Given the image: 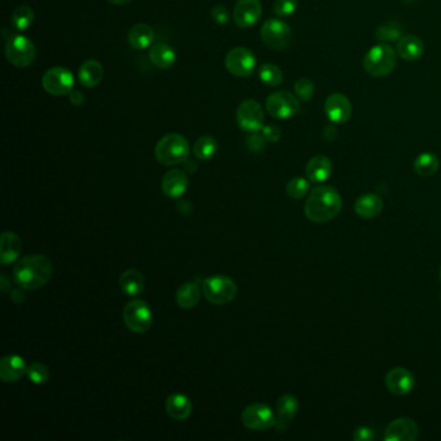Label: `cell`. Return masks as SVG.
<instances>
[{"instance_id":"cell-11","label":"cell","mask_w":441,"mask_h":441,"mask_svg":"<svg viewBox=\"0 0 441 441\" xmlns=\"http://www.w3.org/2000/svg\"><path fill=\"white\" fill-rule=\"evenodd\" d=\"M76 79L67 67H55L48 69L42 78V86L52 96H65L74 89Z\"/></svg>"},{"instance_id":"cell-10","label":"cell","mask_w":441,"mask_h":441,"mask_svg":"<svg viewBox=\"0 0 441 441\" xmlns=\"http://www.w3.org/2000/svg\"><path fill=\"white\" fill-rule=\"evenodd\" d=\"M260 36L267 47L281 51L291 43L293 30L285 21L278 19H271L263 23L260 29Z\"/></svg>"},{"instance_id":"cell-41","label":"cell","mask_w":441,"mask_h":441,"mask_svg":"<svg viewBox=\"0 0 441 441\" xmlns=\"http://www.w3.org/2000/svg\"><path fill=\"white\" fill-rule=\"evenodd\" d=\"M211 16L214 23L218 25H225L229 23V11L225 5H215L211 11Z\"/></svg>"},{"instance_id":"cell-5","label":"cell","mask_w":441,"mask_h":441,"mask_svg":"<svg viewBox=\"0 0 441 441\" xmlns=\"http://www.w3.org/2000/svg\"><path fill=\"white\" fill-rule=\"evenodd\" d=\"M238 287L231 277L224 275H215L209 277L203 281L202 293L203 297L207 302L216 304V306H224L231 303L237 295Z\"/></svg>"},{"instance_id":"cell-48","label":"cell","mask_w":441,"mask_h":441,"mask_svg":"<svg viewBox=\"0 0 441 441\" xmlns=\"http://www.w3.org/2000/svg\"><path fill=\"white\" fill-rule=\"evenodd\" d=\"M111 4H114V5H124L127 3H130L131 0H108Z\"/></svg>"},{"instance_id":"cell-28","label":"cell","mask_w":441,"mask_h":441,"mask_svg":"<svg viewBox=\"0 0 441 441\" xmlns=\"http://www.w3.org/2000/svg\"><path fill=\"white\" fill-rule=\"evenodd\" d=\"M149 60L158 69H170L177 63V52L171 45L155 43L150 47Z\"/></svg>"},{"instance_id":"cell-20","label":"cell","mask_w":441,"mask_h":441,"mask_svg":"<svg viewBox=\"0 0 441 441\" xmlns=\"http://www.w3.org/2000/svg\"><path fill=\"white\" fill-rule=\"evenodd\" d=\"M188 175L179 168L170 170L162 179V192L170 199H180L188 189Z\"/></svg>"},{"instance_id":"cell-8","label":"cell","mask_w":441,"mask_h":441,"mask_svg":"<svg viewBox=\"0 0 441 441\" xmlns=\"http://www.w3.org/2000/svg\"><path fill=\"white\" fill-rule=\"evenodd\" d=\"M265 109L276 120H289L300 111L299 99L289 91H277L265 100Z\"/></svg>"},{"instance_id":"cell-30","label":"cell","mask_w":441,"mask_h":441,"mask_svg":"<svg viewBox=\"0 0 441 441\" xmlns=\"http://www.w3.org/2000/svg\"><path fill=\"white\" fill-rule=\"evenodd\" d=\"M201 290L196 282H185L177 289V303L183 309L194 308L199 304Z\"/></svg>"},{"instance_id":"cell-45","label":"cell","mask_w":441,"mask_h":441,"mask_svg":"<svg viewBox=\"0 0 441 441\" xmlns=\"http://www.w3.org/2000/svg\"><path fill=\"white\" fill-rule=\"evenodd\" d=\"M337 135H338V130L335 128V126L332 124H329L324 128V137L329 142H332L334 139H337Z\"/></svg>"},{"instance_id":"cell-2","label":"cell","mask_w":441,"mask_h":441,"mask_svg":"<svg viewBox=\"0 0 441 441\" xmlns=\"http://www.w3.org/2000/svg\"><path fill=\"white\" fill-rule=\"evenodd\" d=\"M342 199L335 188L316 187L309 193L304 205V214L313 223L330 221L341 212Z\"/></svg>"},{"instance_id":"cell-13","label":"cell","mask_w":441,"mask_h":441,"mask_svg":"<svg viewBox=\"0 0 441 441\" xmlns=\"http://www.w3.org/2000/svg\"><path fill=\"white\" fill-rule=\"evenodd\" d=\"M227 70L238 78L250 77L256 69V57L254 52L245 47H236L225 56Z\"/></svg>"},{"instance_id":"cell-27","label":"cell","mask_w":441,"mask_h":441,"mask_svg":"<svg viewBox=\"0 0 441 441\" xmlns=\"http://www.w3.org/2000/svg\"><path fill=\"white\" fill-rule=\"evenodd\" d=\"M120 286H121L122 293L126 294L127 297L135 298L140 295L145 287V278L143 273L135 268L124 271L120 278Z\"/></svg>"},{"instance_id":"cell-26","label":"cell","mask_w":441,"mask_h":441,"mask_svg":"<svg viewBox=\"0 0 441 441\" xmlns=\"http://www.w3.org/2000/svg\"><path fill=\"white\" fill-rule=\"evenodd\" d=\"M155 30L148 23H136L128 32V43L133 49L143 51L153 45Z\"/></svg>"},{"instance_id":"cell-9","label":"cell","mask_w":441,"mask_h":441,"mask_svg":"<svg viewBox=\"0 0 441 441\" xmlns=\"http://www.w3.org/2000/svg\"><path fill=\"white\" fill-rule=\"evenodd\" d=\"M236 121L243 133H259L264 127V111L256 100H245L237 109Z\"/></svg>"},{"instance_id":"cell-44","label":"cell","mask_w":441,"mask_h":441,"mask_svg":"<svg viewBox=\"0 0 441 441\" xmlns=\"http://www.w3.org/2000/svg\"><path fill=\"white\" fill-rule=\"evenodd\" d=\"M67 96H69L70 102H71L73 105H76V106L83 105V104H84V101H86V99H84V95H83L80 91H74V89H73Z\"/></svg>"},{"instance_id":"cell-32","label":"cell","mask_w":441,"mask_h":441,"mask_svg":"<svg viewBox=\"0 0 441 441\" xmlns=\"http://www.w3.org/2000/svg\"><path fill=\"white\" fill-rule=\"evenodd\" d=\"M192 152L201 161H209L218 153V142L212 136H201L193 145Z\"/></svg>"},{"instance_id":"cell-38","label":"cell","mask_w":441,"mask_h":441,"mask_svg":"<svg viewBox=\"0 0 441 441\" xmlns=\"http://www.w3.org/2000/svg\"><path fill=\"white\" fill-rule=\"evenodd\" d=\"M295 96L303 102H308L315 95V84L308 78H300L294 84Z\"/></svg>"},{"instance_id":"cell-22","label":"cell","mask_w":441,"mask_h":441,"mask_svg":"<svg viewBox=\"0 0 441 441\" xmlns=\"http://www.w3.org/2000/svg\"><path fill=\"white\" fill-rule=\"evenodd\" d=\"M397 55L405 61H417L425 54L423 41L416 35H404L397 41Z\"/></svg>"},{"instance_id":"cell-1","label":"cell","mask_w":441,"mask_h":441,"mask_svg":"<svg viewBox=\"0 0 441 441\" xmlns=\"http://www.w3.org/2000/svg\"><path fill=\"white\" fill-rule=\"evenodd\" d=\"M52 276V263L45 255L25 256L13 268V277L25 290H38L45 286Z\"/></svg>"},{"instance_id":"cell-43","label":"cell","mask_w":441,"mask_h":441,"mask_svg":"<svg viewBox=\"0 0 441 441\" xmlns=\"http://www.w3.org/2000/svg\"><path fill=\"white\" fill-rule=\"evenodd\" d=\"M374 439V432L370 427H359L353 432V440L356 441H370Z\"/></svg>"},{"instance_id":"cell-33","label":"cell","mask_w":441,"mask_h":441,"mask_svg":"<svg viewBox=\"0 0 441 441\" xmlns=\"http://www.w3.org/2000/svg\"><path fill=\"white\" fill-rule=\"evenodd\" d=\"M34 11L27 7V5H20L17 7L11 16V25L12 27L16 32H26L32 27L34 23Z\"/></svg>"},{"instance_id":"cell-34","label":"cell","mask_w":441,"mask_h":441,"mask_svg":"<svg viewBox=\"0 0 441 441\" xmlns=\"http://www.w3.org/2000/svg\"><path fill=\"white\" fill-rule=\"evenodd\" d=\"M259 79L268 87H277L284 82V73L275 64H263L259 67Z\"/></svg>"},{"instance_id":"cell-4","label":"cell","mask_w":441,"mask_h":441,"mask_svg":"<svg viewBox=\"0 0 441 441\" xmlns=\"http://www.w3.org/2000/svg\"><path fill=\"white\" fill-rule=\"evenodd\" d=\"M397 56L396 49L387 43L374 45L365 55L364 70L372 77H387L396 67Z\"/></svg>"},{"instance_id":"cell-39","label":"cell","mask_w":441,"mask_h":441,"mask_svg":"<svg viewBox=\"0 0 441 441\" xmlns=\"http://www.w3.org/2000/svg\"><path fill=\"white\" fill-rule=\"evenodd\" d=\"M298 10V0H275L273 13L278 17L293 16Z\"/></svg>"},{"instance_id":"cell-19","label":"cell","mask_w":441,"mask_h":441,"mask_svg":"<svg viewBox=\"0 0 441 441\" xmlns=\"http://www.w3.org/2000/svg\"><path fill=\"white\" fill-rule=\"evenodd\" d=\"M27 373V365L19 354H7L0 361V378L5 383H13Z\"/></svg>"},{"instance_id":"cell-31","label":"cell","mask_w":441,"mask_h":441,"mask_svg":"<svg viewBox=\"0 0 441 441\" xmlns=\"http://www.w3.org/2000/svg\"><path fill=\"white\" fill-rule=\"evenodd\" d=\"M440 161L433 153H422L414 162V170L419 177H430L438 172Z\"/></svg>"},{"instance_id":"cell-12","label":"cell","mask_w":441,"mask_h":441,"mask_svg":"<svg viewBox=\"0 0 441 441\" xmlns=\"http://www.w3.org/2000/svg\"><path fill=\"white\" fill-rule=\"evenodd\" d=\"M242 425L253 431H267L276 425V414L263 403H255L245 408L241 416Z\"/></svg>"},{"instance_id":"cell-3","label":"cell","mask_w":441,"mask_h":441,"mask_svg":"<svg viewBox=\"0 0 441 441\" xmlns=\"http://www.w3.org/2000/svg\"><path fill=\"white\" fill-rule=\"evenodd\" d=\"M190 146L187 137L180 133L165 135L155 145V159L162 166H177L187 162Z\"/></svg>"},{"instance_id":"cell-49","label":"cell","mask_w":441,"mask_h":441,"mask_svg":"<svg viewBox=\"0 0 441 441\" xmlns=\"http://www.w3.org/2000/svg\"><path fill=\"white\" fill-rule=\"evenodd\" d=\"M440 280H441V268H440Z\"/></svg>"},{"instance_id":"cell-14","label":"cell","mask_w":441,"mask_h":441,"mask_svg":"<svg viewBox=\"0 0 441 441\" xmlns=\"http://www.w3.org/2000/svg\"><path fill=\"white\" fill-rule=\"evenodd\" d=\"M263 7L260 0H237L233 10V20L241 29L253 27L262 17Z\"/></svg>"},{"instance_id":"cell-15","label":"cell","mask_w":441,"mask_h":441,"mask_svg":"<svg viewBox=\"0 0 441 441\" xmlns=\"http://www.w3.org/2000/svg\"><path fill=\"white\" fill-rule=\"evenodd\" d=\"M324 111L329 121L335 124H342L351 118L352 104L346 95L341 92H334L325 100Z\"/></svg>"},{"instance_id":"cell-18","label":"cell","mask_w":441,"mask_h":441,"mask_svg":"<svg viewBox=\"0 0 441 441\" xmlns=\"http://www.w3.org/2000/svg\"><path fill=\"white\" fill-rule=\"evenodd\" d=\"M298 409V398L294 395H284L278 398L276 405V425H275L278 432L287 430L289 425L297 416Z\"/></svg>"},{"instance_id":"cell-17","label":"cell","mask_w":441,"mask_h":441,"mask_svg":"<svg viewBox=\"0 0 441 441\" xmlns=\"http://www.w3.org/2000/svg\"><path fill=\"white\" fill-rule=\"evenodd\" d=\"M418 436V425L413 419L404 417L392 420L385 431L387 441H414Z\"/></svg>"},{"instance_id":"cell-35","label":"cell","mask_w":441,"mask_h":441,"mask_svg":"<svg viewBox=\"0 0 441 441\" xmlns=\"http://www.w3.org/2000/svg\"><path fill=\"white\" fill-rule=\"evenodd\" d=\"M403 34V29L401 26L397 23H386L382 26H379L375 32V36L376 39H379L381 42H396L401 38Z\"/></svg>"},{"instance_id":"cell-46","label":"cell","mask_w":441,"mask_h":441,"mask_svg":"<svg viewBox=\"0 0 441 441\" xmlns=\"http://www.w3.org/2000/svg\"><path fill=\"white\" fill-rule=\"evenodd\" d=\"M25 289L23 287H17V289H14L13 291H12V300L14 302V303H23V300H25V291H23Z\"/></svg>"},{"instance_id":"cell-16","label":"cell","mask_w":441,"mask_h":441,"mask_svg":"<svg viewBox=\"0 0 441 441\" xmlns=\"http://www.w3.org/2000/svg\"><path fill=\"white\" fill-rule=\"evenodd\" d=\"M385 385L391 394L404 396L413 391L416 381L413 374L405 368H394L387 373Z\"/></svg>"},{"instance_id":"cell-21","label":"cell","mask_w":441,"mask_h":441,"mask_svg":"<svg viewBox=\"0 0 441 441\" xmlns=\"http://www.w3.org/2000/svg\"><path fill=\"white\" fill-rule=\"evenodd\" d=\"M23 249V242L19 234L11 231H5L0 238V260L4 265L14 263Z\"/></svg>"},{"instance_id":"cell-42","label":"cell","mask_w":441,"mask_h":441,"mask_svg":"<svg viewBox=\"0 0 441 441\" xmlns=\"http://www.w3.org/2000/svg\"><path fill=\"white\" fill-rule=\"evenodd\" d=\"M262 135L267 143H277L281 139V130L276 124H268L262 128Z\"/></svg>"},{"instance_id":"cell-40","label":"cell","mask_w":441,"mask_h":441,"mask_svg":"<svg viewBox=\"0 0 441 441\" xmlns=\"http://www.w3.org/2000/svg\"><path fill=\"white\" fill-rule=\"evenodd\" d=\"M265 145H267V140L263 137V135H259L258 133H250V136H247L246 139V148L253 155L263 153Z\"/></svg>"},{"instance_id":"cell-6","label":"cell","mask_w":441,"mask_h":441,"mask_svg":"<svg viewBox=\"0 0 441 441\" xmlns=\"http://www.w3.org/2000/svg\"><path fill=\"white\" fill-rule=\"evenodd\" d=\"M123 321L136 334L146 332L153 325V313L143 299H133L123 309Z\"/></svg>"},{"instance_id":"cell-29","label":"cell","mask_w":441,"mask_h":441,"mask_svg":"<svg viewBox=\"0 0 441 441\" xmlns=\"http://www.w3.org/2000/svg\"><path fill=\"white\" fill-rule=\"evenodd\" d=\"M383 210V201L373 193L364 194L356 201L354 211L360 218L364 219H373L376 218Z\"/></svg>"},{"instance_id":"cell-7","label":"cell","mask_w":441,"mask_h":441,"mask_svg":"<svg viewBox=\"0 0 441 441\" xmlns=\"http://www.w3.org/2000/svg\"><path fill=\"white\" fill-rule=\"evenodd\" d=\"M5 57L13 67H30L36 57L33 41L25 35H12L5 43Z\"/></svg>"},{"instance_id":"cell-47","label":"cell","mask_w":441,"mask_h":441,"mask_svg":"<svg viewBox=\"0 0 441 441\" xmlns=\"http://www.w3.org/2000/svg\"><path fill=\"white\" fill-rule=\"evenodd\" d=\"M1 291L5 293L8 290V278L5 277V275H1Z\"/></svg>"},{"instance_id":"cell-25","label":"cell","mask_w":441,"mask_h":441,"mask_svg":"<svg viewBox=\"0 0 441 441\" xmlns=\"http://www.w3.org/2000/svg\"><path fill=\"white\" fill-rule=\"evenodd\" d=\"M192 403L183 394H172L166 400V411L175 420H187L192 414Z\"/></svg>"},{"instance_id":"cell-37","label":"cell","mask_w":441,"mask_h":441,"mask_svg":"<svg viewBox=\"0 0 441 441\" xmlns=\"http://www.w3.org/2000/svg\"><path fill=\"white\" fill-rule=\"evenodd\" d=\"M27 378L35 385H43L49 378V369L42 363H33L27 366Z\"/></svg>"},{"instance_id":"cell-24","label":"cell","mask_w":441,"mask_h":441,"mask_svg":"<svg viewBox=\"0 0 441 441\" xmlns=\"http://www.w3.org/2000/svg\"><path fill=\"white\" fill-rule=\"evenodd\" d=\"M332 163L326 155H315L306 167V175L312 183H324L331 177Z\"/></svg>"},{"instance_id":"cell-36","label":"cell","mask_w":441,"mask_h":441,"mask_svg":"<svg viewBox=\"0 0 441 441\" xmlns=\"http://www.w3.org/2000/svg\"><path fill=\"white\" fill-rule=\"evenodd\" d=\"M287 194L294 199H304L309 192L308 180L304 177H294L286 185Z\"/></svg>"},{"instance_id":"cell-23","label":"cell","mask_w":441,"mask_h":441,"mask_svg":"<svg viewBox=\"0 0 441 441\" xmlns=\"http://www.w3.org/2000/svg\"><path fill=\"white\" fill-rule=\"evenodd\" d=\"M104 78V67L98 60L84 61L78 70V79L86 89H93L99 86Z\"/></svg>"}]
</instances>
